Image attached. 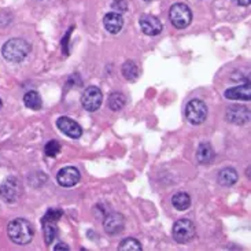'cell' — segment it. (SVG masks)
<instances>
[{"instance_id":"6da1fadb","label":"cell","mask_w":251,"mask_h":251,"mask_svg":"<svg viewBox=\"0 0 251 251\" xmlns=\"http://www.w3.org/2000/svg\"><path fill=\"white\" fill-rule=\"evenodd\" d=\"M7 235L15 245H27L33 239V226L24 218H15L7 226Z\"/></svg>"},{"instance_id":"7a4b0ae2","label":"cell","mask_w":251,"mask_h":251,"mask_svg":"<svg viewBox=\"0 0 251 251\" xmlns=\"http://www.w3.org/2000/svg\"><path fill=\"white\" fill-rule=\"evenodd\" d=\"M30 44L24 39H11L3 46L1 54L8 62H22L30 52Z\"/></svg>"},{"instance_id":"3957f363","label":"cell","mask_w":251,"mask_h":251,"mask_svg":"<svg viewBox=\"0 0 251 251\" xmlns=\"http://www.w3.org/2000/svg\"><path fill=\"white\" fill-rule=\"evenodd\" d=\"M62 217V211L56 209H51L46 213V216L41 218V225H43V233H44V242L46 245L50 246L58 235V226L56 223Z\"/></svg>"},{"instance_id":"277c9868","label":"cell","mask_w":251,"mask_h":251,"mask_svg":"<svg viewBox=\"0 0 251 251\" xmlns=\"http://www.w3.org/2000/svg\"><path fill=\"white\" fill-rule=\"evenodd\" d=\"M169 17L173 26L177 29H185L192 21V13L190 7L184 3H176L170 7Z\"/></svg>"},{"instance_id":"5b68a950","label":"cell","mask_w":251,"mask_h":251,"mask_svg":"<svg viewBox=\"0 0 251 251\" xmlns=\"http://www.w3.org/2000/svg\"><path fill=\"white\" fill-rule=\"evenodd\" d=\"M185 118L192 125H201L207 118V106L199 99H192L185 106Z\"/></svg>"},{"instance_id":"8992f818","label":"cell","mask_w":251,"mask_h":251,"mask_svg":"<svg viewBox=\"0 0 251 251\" xmlns=\"http://www.w3.org/2000/svg\"><path fill=\"white\" fill-rule=\"evenodd\" d=\"M22 184L17 177H8L0 185V198L6 203H15L22 195Z\"/></svg>"},{"instance_id":"52a82bcc","label":"cell","mask_w":251,"mask_h":251,"mask_svg":"<svg viewBox=\"0 0 251 251\" xmlns=\"http://www.w3.org/2000/svg\"><path fill=\"white\" fill-rule=\"evenodd\" d=\"M195 238V225L190 220H178L173 225V239L180 245L190 243Z\"/></svg>"},{"instance_id":"ba28073f","label":"cell","mask_w":251,"mask_h":251,"mask_svg":"<svg viewBox=\"0 0 251 251\" xmlns=\"http://www.w3.org/2000/svg\"><path fill=\"white\" fill-rule=\"evenodd\" d=\"M102 91L98 88V87H88V88L82 92L81 104L82 107L87 110V111H89V113H94L96 110H99V107L102 106Z\"/></svg>"},{"instance_id":"9c48e42d","label":"cell","mask_w":251,"mask_h":251,"mask_svg":"<svg viewBox=\"0 0 251 251\" xmlns=\"http://www.w3.org/2000/svg\"><path fill=\"white\" fill-rule=\"evenodd\" d=\"M56 181L59 185L65 188L75 187V184L80 181V172L75 166H66L58 172L56 175Z\"/></svg>"},{"instance_id":"30bf717a","label":"cell","mask_w":251,"mask_h":251,"mask_svg":"<svg viewBox=\"0 0 251 251\" xmlns=\"http://www.w3.org/2000/svg\"><path fill=\"white\" fill-rule=\"evenodd\" d=\"M56 126H58V129L61 130L62 133H65V135L69 136V137H72V139H78V137H81L82 135L81 126L75 123V120L68 118V117H61V118H58Z\"/></svg>"},{"instance_id":"8fae6325","label":"cell","mask_w":251,"mask_h":251,"mask_svg":"<svg viewBox=\"0 0 251 251\" xmlns=\"http://www.w3.org/2000/svg\"><path fill=\"white\" fill-rule=\"evenodd\" d=\"M139 24L143 33L147 36H156L162 32V22L154 15H143Z\"/></svg>"},{"instance_id":"7c38bea8","label":"cell","mask_w":251,"mask_h":251,"mask_svg":"<svg viewBox=\"0 0 251 251\" xmlns=\"http://www.w3.org/2000/svg\"><path fill=\"white\" fill-rule=\"evenodd\" d=\"M125 226V218L120 213H110L104 218V231L109 235L121 233Z\"/></svg>"},{"instance_id":"4fadbf2b","label":"cell","mask_w":251,"mask_h":251,"mask_svg":"<svg viewBox=\"0 0 251 251\" xmlns=\"http://www.w3.org/2000/svg\"><path fill=\"white\" fill-rule=\"evenodd\" d=\"M103 25H104V29L107 32H110V33H118L123 29L124 25V20L123 17H121V14L116 13V11L107 13L104 15V18H103Z\"/></svg>"},{"instance_id":"5bb4252c","label":"cell","mask_w":251,"mask_h":251,"mask_svg":"<svg viewBox=\"0 0 251 251\" xmlns=\"http://www.w3.org/2000/svg\"><path fill=\"white\" fill-rule=\"evenodd\" d=\"M226 118H228L229 123L243 125V124L249 123V120H250V111H249V109L242 107V106H233V107L228 109Z\"/></svg>"},{"instance_id":"9a60e30c","label":"cell","mask_w":251,"mask_h":251,"mask_svg":"<svg viewBox=\"0 0 251 251\" xmlns=\"http://www.w3.org/2000/svg\"><path fill=\"white\" fill-rule=\"evenodd\" d=\"M224 96L231 100H250L251 99V87L247 82L240 87H233L225 91Z\"/></svg>"},{"instance_id":"2e32d148","label":"cell","mask_w":251,"mask_h":251,"mask_svg":"<svg viewBox=\"0 0 251 251\" xmlns=\"http://www.w3.org/2000/svg\"><path fill=\"white\" fill-rule=\"evenodd\" d=\"M214 156H216V152H214V150L211 147L210 143H202L198 147L197 159L199 163L207 165V163H210L214 159Z\"/></svg>"},{"instance_id":"e0dca14e","label":"cell","mask_w":251,"mask_h":251,"mask_svg":"<svg viewBox=\"0 0 251 251\" xmlns=\"http://www.w3.org/2000/svg\"><path fill=\"white\" fill-rule=\"evenodd\" d=\"M238 181V173L233 168H225L218 173V183L224 187H232Z\"/></svg>"},{"instance_id":"ac0fdd59","label":"cell","mask_w":251,"mask_h":251,"mask_svg":"<svg viewBox=\"0 0 251 251\" xmlns=\"http://www.w3.org/2000/svg\"><path fill=\"white\" fill-rule=\"evenodd\" d=\"M172 204L173 207L178 211H184L190 209L191 206V198L187 192H177L172 198Z\"/></svg>"},{"instance_id":"d6986e66","label":"cell","mask_w":251,"mask_h":251,"mask_svg":"<svg viewBox=\"0 0 251 251\" xmlns=\"http://www.w3.org/2000/svg\"><path fill=\"white\" fill-rule=\"evenodd\" d=\"M24 103H25L27 109L40 110L43 100H41V96L36 91H29L24 96Z\"/></svg>"},{"instance_id":"ffe728a7","label":"cell","mask_w":251,"mask_h":251,"mask_svg":"<svg viewBox=\"0 0 251 251\" xmlns=\"http://www.w3.org/2000/svg\"><path fill=\"white\" fill-rule=\"evenodd\" d=\"M123 75L128 81H135L139 77V66L133 61H126L123 65Z\"/></svg>"},{"instance_id":"44dd1931","label":"cell","mask_w":251,"mask_h":251,"mask_svg":"<svg viewBox=\"0 0 251 251\" xmlns=\"http://www.w3.org/2000/svg\"><path fill=\"white\" fill-rule=\"evenodd\" d=\"M107 104H109V107L113 110V111H120V110L124 109V106L126 104V98H125L124 94H121V92H113V94L109 96Z\"/></svg>"},{"instance_id":"7402d4cb","label":"cell","mask_w":251,"mask_h":251,"mask_svg":"<svg viewBox=\"0 0 251 251\" xmlns=\"http://www.w3.org/2000/svg\"><path fill=\"white\" fill-rule=\"evenodd\" d=\"M118 250L120 251H142V245L140 242H137L136 239L128 238L124 239L123 242L118 246Z\"/></svg>"},{"instance_id":"603a6c76","label":"cell","mask_w":251,"mask_h":251,"mask_svg":"<svg viewBox=\"0 0 251 251\" xmlns=\"http://www.w3.org/2000/svg\"><path fill=\"white\" fill-rule=\"evenodd\" d=\"M61 144L56 142V140H50L46 144V147H44V152L50 158H55V156H58V154L61 152Z\"/></svg>"},{"instance_id":"cb8c5ba5","label":"cell","mask_w":251,"mask_h":251,"mask_svg":"<svg viewBox=\"0 0 251 251\" xmlns=\"http://www.w3.org/2000/svg\"><path fill=\"white\" fill-rule=\"evenodd\" d=\"M113 8H114L116 13L121 14L128 10V3L125 0H114L113 1Z\"/></svg>"},{"instance_id":"d4e9b609","label":"cell","mask_w":251,"mask_h":251,"mask_svg":"<svg viewBox=\"0 0 251 251\" xmlns=\"http://www.w3.org/2000/svg\"><path fill=\"white\" fill-rule=\"evenodd\" d=\"M233 1H236L239 6H250L251 0H233Z\"/></svg>"},{"instance_id":"484cf974","label":"cell","mask_w":251,"mask_h":251,"mask_svg":"<svg viewBox=\"0 0 251 251\" xmlns=\"http://www.w3.org/2000/svg\"><path fill=\"white\" fill-rule=\"evenodd\" d=\"M58 250H69V247L65 243H59V245H56V247H55V251Z\"/></svg>"},{"instance_id":"4316f807","label":"cell","mask_w":251,"mask_h":251,"mask_svg":"<svg viewBox=\"0 0 251 251\" xmlns=\"http://www.w3.org/2000/svg\"><path fill=\"white\" fill-rule=\"evenodd\" d=\"M1 106H3V103H1V99H0V110H1Z\"/></svg>"},{"instance_id":"83f0119b","label":"cell","mask_w":251,"mask_h":251,"mask_svg":"<svg viewBox=\"0 0 251 251\" xmlns=\"http://www.w3.org/2000/svg\"><path fill=\"white\" fill-rule=\"evenodd\" d=\"M144 1H151V0H144Z\"/></svg>"}]
</instances>
